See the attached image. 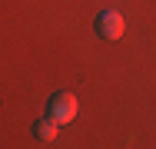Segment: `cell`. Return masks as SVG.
<instances>
[{"mask_svg": "<svg viewBox=\"0 0 156 149\" xmlns=\"http://www.w3.org/2000/svg\"><path fill=\"white\" fill-rule=\"evenodd\" d=\"M123 30H126V20H123V13H116V10H103L96 17V33L103 40H120Z\"/></svg>", "mask_w": 156, "mask_h": 149, "instance_id": "7a4b0ae2", "label": "cell"}, {"mask_svg": "<svg viewBox=\"0 0 156 149\" xmlns=\"http://www.w3.org/2000/svg\"><path fill=\"white\" fill-rule=\"evenodd\" d=\"M57 126H60L57 119L47 116V119H40V123L33 126V136H37L40 143H53V139H57Z\"/></svg>", "mask_w": 156, "mask_h": 149, "instance_id": "3957f363", "label": "cell"}, {"mask_svg": "<svg viewBox=\"0 0 156 149\" xmlns=\"http://www.w3.org/2000/svg\"><path fill=\"white\" fill-rule=\"evenodd\" d=\"M47 113H50V119H57L60 126H66V123H73V119H76L80 103H76V96H73V93H66V89H63V93H57V96L50 99V109H47Z\"/></svg>", "mask_w": 156, "mask_h": 149, "instance_id": "6da1fadb", "label": "cell"}]
</instances>
